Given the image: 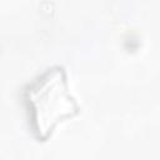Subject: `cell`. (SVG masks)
<instances>
[{
  "label": "cell",
  "mask_w": 160,
  "mask_h": 160,
  "mask_svg": "<svg viewBox=\"0 0 160 160\" xmlns=\"http://www.w3.org/2000/svg\"><path fill=\"white\" fill-rule=\"evenodd\" d=\"M25 101L31 129L40 140H46L60 121L74 116L79 110L60 68H51L39 76L28 88Z\"/></svg>",
  "instance_id": "6da1fadb"
}]
</instances>
